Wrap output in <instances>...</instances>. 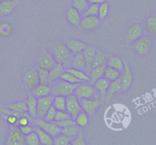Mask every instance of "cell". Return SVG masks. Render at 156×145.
Listing matches in <instances>:
<instances>
[{
    "instance_id": "1",
    "label": "cell",
    "mask_w": 156,
    "mask_h": 145,
    "mask_svg": "<svg viewBox=\"0 0 156 145\" xmlns=\"http://www.w3.org/2000/svg\"><path fill=\"white\" fill-rule=\"evenodd\" d=\"M52 54L54 56L56 63L62 64L66 69L72 67L73 54L65 45V44L60 43L56 44L52 49Z\"/></svg>"
},
{
    "instance_id": "2",
    "label": "cell",
    "mask_w": 156,
    "mask_h": 145,
    "mask_svg": "<svg viewBox=\"0 0 156 145\" xmlns=\"http://www.w3.org/2000/svg\"><path fill=\"white\" fill-rule=\"evenodd\" d=\"M79 84V83H70L61 79H58L50 85H51V94L53 96L60 95V96L66 97L74 93L75 89Z\"/></svg>"
},
{
    "instance_id": "3",
    "label": "cell",
    "mask_w": 156,
    "mask_h": 145,
    "mask_svg": "<svg viewBox=\"0 0 156 145\" xmlns=\"http://www.w3.org/2000/svg\"><path fill=\"white\" fill-rule=\"evenodd\" d=\"M33 121L36 126L41 128L43 130H44V131H47V133H49L50 135L53 136V137H55L56 136H57L58 134L62 133V128H61L60 127L58 126L57 125H56V124L54 123V121H45L44 119H43L42 118L39 117L33 118Z\"/></svg>"
},
{
    "instance_id": "4",
    "label": "cell",
    "mask_w": 156,
    "mask_h": 145,
    "mask_svg": "<svg viewBox=\"0 0 156 145\" xmlns=\"http://www.w3.org/2000/svg\"><path fill=\"white\" fill-rule=\"evenodd\" d=\"M80 103L82 110L85 111L90 118H91L100 108L102 104V101L101 98L100 99H94V98L82 99H80Z\"/></svg>"
},
{
    "instance_id": "5",
    "label": "cell",
    "mask_w": 156,
    "mask_h": 145,
    "mask_svg": "<svg viewBox=\"0 0 156 145\" xmlns=\"http://www.w3.org/2000/svg\"><path fill=\"white\" fill-rule=\"evenodd\" d=\"M82 110L81 106L80 100L78 99L77 96L73 93L66 96V111L71 115L72 118L75 119L79 112Z\"/></svg>"
},
{
    "instance_id": "6",
    "label": "cell",
    "mask_w": 156,
    "mask_h": 145,
    "mask_svg": "<svg viewBox=\"0 0 156 145\" xmlns=\"http://www.w3.org/2000/svg\"><path fill=\"white\" fill-rule=\"evenodd\" d=\"M96 89L93 85L89 82H81L78 85L74 91V94L80 100L82 99H91L94 97V93L96 92Z\"/></svg>"
},
{
    "instance_id": "7",
    "label": "cell",
    "mask_w": 156,
    "mask_h": 145,
    "mask_svg": "<svg viewBox=\"0 0 156 145\" xmlns=\"http://www.w3.org/2000/svg\"><path fill=\"white\" fill-rule=\"evenodd\" d=\"M5 144L8 145H21L25 144L24 135L20 131L18 126L14 125L9 128V135L6 140Z\"/></svg>"
},
{
    "instance_id": "8",
    "label": "cell",
    "mask_w": 156,
    "mask_h": 145,
    "mask_svg": "<svg viewBox=\"0 0 156 145\" xmlns=\"http://www.w3.org/2000/svg\"><path fill=\"white\" fill-rule=\"evenodd\" d=\"M40 83V78L36 69H29L24 73L23 77V86L32 89Z\"/></svg>"
},
{
    "instance_id": "9",
    "label": "cell",
    "mask_w": 156,
    "mask_h": 145,
    "mask_svg": "<svg viewBox=\"0 0 156 145\" xmlns=\"http://www.w3.org/2000/svg\"><path fill=\"white\" fill-rule=\"evenodd\" d=\"M120 82H121L122 88L120 90V92L126 91L129 89L131 87L133 84V73L131 71V69L129 67L128 63L124 60V69H123V72L121 73L120 78Z\"/></svg>"
},
{
    "instance_id": "10",
    "label": "cell",
    "mask_w": 156,
    "mask_h": 145,
    "mask_svg": "<svg viewBox=\"0 0 156 145\" xmlns=\"http://www.w3.org/2000/svg\"><path fill=\"white\" fill-rule=\"evenodd\" d=\"M56 64V61L54 56L48 51H44L38 56L37 65L38 67L44 68L47 70H50Z\"/></svg>"
},
{
    "instance_id": "11",
    "label": "cell",
    "mask_w": 156,
    "mask_h": 145,
    "mask_svg": "<svg viewBox=\"0 0 156 145\" xmlns=\"http://www.w3.org/2000/svg\"><path fill=\"white\" fill-rule=\"evenodd\" d=\"M53 98H54V96H53L52 94L48 95L47 96H44V97L37 98V117H44L47 110L53 105Z\"/></svg>"
},
{
    "instance_id": "12",
    "label": "cell",
    "mask_w": 156,
    "mask_h": 145,
    "mask_svg": "<svg viewBox=\"0 0 156 145\" xmlns=\"http://www.w3.org/2000/svg\"><path fill=\"white\" fill-rule=\"evenodd\" d=\"M151 45L152 43L150 39L146 36H141L133 43L134 49L140 55L146 54L150 50Z\"/></svg>"
},
{
    "instance_id": "13",
    "label": "cell",
    "mask_w": 156,
    "mask_h": 145,
    "mask_svg": "<svg viewBox=\"0 0 156 145\" xmlns=\"http://www.w3.org/2000/svg\"><path fill=\"white\" fill-rule=\"evenodd\" d=\"M19 4L18 0H3L0 2V16L12 15Z\"/></svg>"
},
{
    "instance_id": "14",
    "label": "cell",
    "mask_w": 156,
    "mask_h": 145,
    "mask_svg": "<svg viewBox=\"0 0 156 145\" xmlns=\"http://www.w3.org/2000/svg\"><path fill=\"white\" fill-rule=\"evenodd\" d=\"M64 44L73 55L82 53L84 49L87 47L86 44H85L83 41L79 39H76V38H69V39L65 40Z\"/></svg>"
},
{
    "instance_id": "15",
    "label": "cell",
    "mask_w": 156,
    "mask_h": 145,
    "mask_svg": "<svg viewBox=\"0 0 156 145\" xmlns=\"http://www.w3.org/2000/svg\"><path fill=\"white\" fill-rule=\"evenodd\" d=\"M96 52H97V50H96L95 47H91V46H87V47L84 49L83 51H82L85 63V71L88 74L90 73L91 68H92L93 60H94Z\"/></svg>"
},
{
    "instance_id": "16",
    "label": "cell",
    "mask_w": 156,
    "mask_h": 145,
    "mask_svg": "<svg viewBox=\"0 0 156 145\" xmlns=\"http://www.w3.org/2000/svg\"><path fill=\"white\" fill-rule=\"evenodd\" d=\"M143 27L140 24H134V25L130 26L126 30V34H125V40L127 43L134 42L138 38L143 36Z\"/></svg>"
},
{
    "instance_id": "17",
    "label": "cell",
    "mask_w": 156,
    "mask_h": 145,
    "mask_svg": "<svg viewBox=\"0 0 156 145\" xmlns=\"http://www.w3.org/2000/svg\"><path fill=\"white\" fill-rule=\"evenodd\" d=\"M100 24L98 17L94 15L82 17L80 23V27L85 31H91L95 29Z\"/></svg>"
},
{
    "instance_id": "18",
    "label": "cell",
    "mask_w": 156,
    "mask_h": 145,
    "mask_svg": "<svg viewBox=\"0 0 156 145\" xmlns=\"http://www.w3.org/2000/svg\"><path fill=\"white\" fill-rule=\"evenodd\" d=\"M82 14L79 12L73 6H70L66 12V19L70 24L75 27L80 26L81 21H82Z\"/></svg>"
},
{
    "instance_id": "19",
    "label": "cell",
    "mask_w": 156,
    "mask_h": 145,
    "mask_svg": "<svg viewBox=\"0 0 156 145\" xmlns=\"http://www.w3.org/2000/svg\"><path fill=\"white\" fill-rule=\"evenodd\" d=\"M111 81L105 77H101L96 80L94 83L93 84V86L96 89V91L98 92L101 95V98H105L107 94L108 88H109Z\"/></svg>"
},
{
    "instance_id": "20",
    "label": "cell",
    "mask_w": 156,
    "mask_h": 145,
    "mask_svg": "<svg viewBox=\"0 0 156 145\" xmlns=\"http://www.w3.org/2000/svg\"><path fill=\"white\" fill-rule=\"evenodd\" d=\"M121 88H122L121 82H120V79H119L111 81L109 88H108L106 96H105V97L104 98V99L106 100L107 102H109L110 100L111 99V98H112L116 93L120 92Z\"/></svg>"
},
{
    "instance_id": "21",
    "label": "cell",
    "mask_w": 156,
    "mask_h": 145,
    "mask_svg": "<svg viewBox=\"0 0 156 145\" xmlns=\"http://www.w3.org/2000/svg\"><path fill=\"white\" fill-rule=\"evenodd\" d=\"M66 71V68L63 65L59 63H56V65L50 70H49V84L51 85L55 80L59 79L61 75Z\"/></svg>"
},
{
    "instance_id": "22",
    "label": "cell",
    "mask_w": 156,
    "mask_h": 145,
    "mask_svg": "<svg viewBox=\"0 0 156 145\" xmlns=\"http://www.w3.org/2000/svg\"><path fill=\"white\" fill-rule=\"evenodd\" d=\"M31 93L37 98L47 96L51 94V85L50 84H44L40 82L37 86L32 89Z\"/></svg>"
},
{
    "instance_id": "23",
    "label": "cell",
    "mask_w": 156,
    "mask_h": 145,
    "mask_svg": "<svg viewBox=\"0 0 156 145\" xmlns=\"http://www.w3.org/2000/svg\"><path fill=\"white\" fill-rule=\"evenodd\" d=\"M26 102H27V112H28L29 115L32 118H35L37 117V98L34 96L31 92H30Z\"/></svg>"
},
{
    "instance_id": "24",
    "label": "cell",
    "mask_w": 156,
    "mask_h": 145,
    "mask_svg": "<svg viewBox=\"0 0 156 145\" xmlns=\"http://www.w3.org/2000/svg\"><path fill=\"white\" fill-rule=\"evenodd\" d=\"M34 131L37 133L40 140V144L42 145H53V137L50 135L49 133L43 130L42 128L38 126L34 127Z\"/></svg>"
},
{
    "instance_id": "25",
    "label": "cell",
    "mask_w": 156,
    "mask_h": 145,
    "mask_svg": "<svg viewBox=\"0 0 156 145\" xmlns=\"http://www.w3.org/2000/svg\"><path fill=\"white\" fill-rule=\"evenodd\" d=\"M107 66L117 69L122 73L124 69V60L118 56H114L113 54H108V61Z\"/></svg>"
},
{
    "instance_id": "26",
    "label": "cell",
    "mask_w": 156,
    "mask_h": 145,
    "mask_svg": "<svg viewBox=\"0 0 156 145\" xmlns=\"http://www.w3.org/2000/svg\"><path fill=\"white\" fill-rule=\"evenodd\" d=\"M105 67H106V66H100V67L91 68V71L88 73L90 76V84L93 85L96 80L101 77H104Z\"/></svg>"
},
{
    "instance_id": "27",
    "label": "cell",
    "mask_w": 156,
    "mask_h": 145,
    "mask_svg": "<svg viewBox=\"0 0 156 145\" xmlns=\"http://www.w3.org/2000/svg\"><path fill=\"white\" fill-rule=\"evenodd\" d=\"M67 72L73 74V76H76L77 79L81 80L83 82H90V76L85 70H79V69L73 68V67H69L66 69Z\"/></svg>"
},
{
    "instance_id": "28",
    "label": "cell",
    "mask_w": 156,
    "mask_h": 145,
    "mask_svg": "<svg viewBox=\"0 0 156 145\" xmlns=\"http://www.w3.org/2000/svg\"><path fill=\"white\" fill-rule=\"evenodd\" d=\"M71 67L79 69V70H85V63L82 52L73 55V60H72Z\"/></svg>"
},
{
    "instance_id": "29",
    "label": "cell",
    "mask_w": 156,
    "mask_h": 145,
    "mask_svg": "<svg viewBox=\"0 0 156 145\" xmlns=\"http://www.w3.org/2000/svg\"><path fill=\"white\" fill-rule=\"evenodd\" d=\"M75 121H76V125H77L80 128H85L89 125L90 117L85 111L82 110L75 118Z\"/></svg>"
},
{
    "instance_id": "30",
    "label": "cell",
    "mask_w": 156,
    "mask_h": 145,
    "mask_svg": "<svg viewBox=\"0 0 156 145\" xmlns=\"http://www.w3.org/2000/svg\"><path fill=\"white\" fill-rule=\"evenodd\" d=\"M107 61H108V54L97 50L93 60L92 68L100 66H107Z\"/></svg>"
},
{
    "instance_id": "31",
    "label": "cell",
    "mask_w": 156,
    "mask_h": 145,
    "mask_svg": "<svg viewBox=\"0 0 156 145\" xmlns=\"http://www.w3.org/2000/svg\"><path fill=\"white\" fill-rule=\"evenodd\" d=\"M120 75H121V72L119 71L117 69H114L113 67H108L106 66L105 70V74H104V77L108 79V80L113 81L114 79H117L120 78Z\"/></svg>"
},
{
    "instance_id": "32",
    "label": "cell",
    "mask_w": 156,
    "mask_h": 145,
    "mask_svg": "<svg viewBox=\"0 0 156 145\" xmlns=\"http://www.w3.org/2000/svg\"><path fill=\"white\" fill-rule=\"evenodd\" d=\"M75 137H70V136L66 135V134L60 133L53 137V144L55 145H68L71 143L72 140L74 139Z\"/></svg>"
},
{
    "instance_id": "33",
    "label": "cell",
    "mask_w": 156,
    "mask_h": 145,
    "mask_svg": "<svg viewBox=\"0 0 156 145\" xmlns=\"http://www.w3.org/2000/svg\"><path fill=\"white\" fill-rule=\"evenodd\" d=\"M10 109L14 110L15 111H18L20 113L27 112V105L26 101H21V102H14V103L9 104V105H4Z\"/></svg>"
},
{
    "instance_id": "34",
    "label": "cell",
    "mask_w": 156,
    "mask_h": 145,
    "mask_svg": "<svg viewBox=\"0 0 156 145\" xmlns=\"http://www.w3.org/2000/svg\"><path fill=\"white\" fill-rule=\"evenodd\" d=\"M53 105L55 107L56 110H66V97L60 95L54 96L53 101Z\"/></svg>"
},
{
    "instance_id": "35",
    "label": "cell",
    "mask_w": 156,
    "mask_h": 145,
    "mask_svg": "<svg viewBox=\"0 0 156 145\" xmlns=\"http://www.w3.org/2000/svg\"><path fill=\"white\" fill-rule=\"evenodd\" d=\"M81 131H82V130H81L80 127L78 126L76 124L62 128V134H66V135L70 136V137H76Z\"/></svg>"
},
{
    "instance_id": "36",
    "label": "cell",
    "mask_w": 156,
    "mask_h": 145,
    "mask_svg": "<svg viewBox=\"0 0 156 145\" xmlns=\"http://www.w3.org/2000/svg\"><path fill=\"white\" fill-rule=\"evenodd\" d=\"M110 11V5L108 2H104L101 4L99 5L98 8V17L100 21H104L107 18L108 14H109Z\"/></svg>"
},
{
    "instance_id": "37",
    "label": "cell",
    "mask_w": 156,
    "mask_h": 145,
    "mask_svg": "<svg viewBox=\"0 0 156 145\" xmlns=\"http://www.w3.org/2000/svg\"><path fill=\"white\" fill-rule=\"evenodd\" d=\"M24 141L25 144L27 145H39L40 140L37 133L34 130L32 132L24 136Z\"/></svg>"
},
{
    "instance_id": "38",
    "label": "cell",
    "mask_w": 156,
    "mask_h": 145,
    "mask_svg": "<svg viewBox=\"0 0 156 145\" xmlns=\"http://www.w3.org/2000/svg\"><path fill=\"white\" fill-rule=\"evenodd\" d=\"M72 5V6L77 9L80 13H82L89 5V3L87 0H73Z\"/></svg>"
},
{
    "instance_id": "39",
    "label": "cell",
    "mask_w": 156,
    "mask_h": 145,
    "mask_svg": "<svg viewBox=\"0 0 156 145\" xmlns=\"http://www.w3.org/2000/svg\"><path fill=\"white\" fill-rule=\"evenodd\" d=\"M36 70L37 71L40 78V82L44 84H49V71L44 68L37 66Z\"/></svg>"
},
{
    "instance_id": "40",
    "label": "cell",
    "mask_w": 156,
    "mask_h": 145,
    "mask_svg": "<svg viewBox=\"0 0 156 145\" xmlns=\"http://www.w3.org/2000/svg\"><path fill=\"white\" fill-rule=\"evenodd\" d=\"M98 8L99 5L98 4H89L85 11H84L82 14V17L89 16V15H94V16H98Z\"/></svg>"
},
{
    "instance_id": "41",
    "label": "cell",
    "mask_w": 156,
    "mask_h": 145,
    "mask_svg": "<svg viewBox=\"0 0 156 145\" xmlns=\"http://www.w3.org/2000/svg\"><path fill=\"white\" fill-rule=\"evenodd\" d=\"M59 79L66 81V82H70V83H80V82H83L81 80H79V79H77L76 76H73V74H71L70 73L67 72L66 70L61 75Z\"/></svg>"
},
{
    "instance_id": "42",
    "label": "cell",
    "mask_w": 156,
    "mask_h": 145,
    "mask_svg": "<svg viewBox=\"0 0 156 145\" xmlns=\"http://www.w3.org/2000/svg\"><path fill=\"white\" fill-rule=\"evenodd\" d=\"M146 28L151 34L156 33V15L149 17L146 21Z\"/></svg>"
},
{
    "instance_id": "43",
    "label": "cell",
    "mask_w": 156,
    "mask_h": 145,
    "mask_svg": "<svg viewBox=\"0 0 156 145\" xmlns=\"http://www.w3.org/2000/svg\"><path fill=\"white\" fill-rule=\"evenodd\" d=\"M57 110L55 108V107L53 105L50 107L47 111L46 112V114H44V117L42 118L43 119H44L45 121L49 122H53L55 121V117H56V113Z\"/></svg>"
},
{
    "instance_id": "44",
    "label": "cell",
    "mask_w": 156,
    "mask_h": 145,
    "mask_svg": "<svg viewBox=\"0 0 156 145\" xmlns=\"http://www.w3.org/2000/svg\"><path fill=\"white\" fill-rule=\"evenodd\" d=\"M54 123L56 125H57L58 126L60 127L61 128H66V127L70 126V125H73L76 124V121H75V119L73 118H67L64 119V120L61 121H54Z\"/></svg>"
},
{
    "instance_id": "45",
    "label": "cell",
    "mask_w": 156,
    "mask_h": 145,
    "mask_svg": "<svg viewBox=\"0 0 156 145\" xmlns=\"http://www.w3.org/2000/svg\"><path fill=\"white\" fill-rule=\"evenodd\" d=\"M2 117L9 125H11V126H14V125H16V126H18V125H17V124H18V118L17 117V116L12 115V114H2Z\"/></svg>"
},
{
    "instance_id": "46",
    "label": "cell",
    "mask_w": 156,
    "mask_h": 145,
    "mask_svg": "<svg viewBox=\"0 0 156 145\" xmlns=\"http://www.w3.org/2000/svg\"><path fill=\"white\" fill-rule=\"evenodd\" d=\"M71 115L67 112L66 110H57L56 113V117H55V121H61L64 119L71 118Z\"/></svg>"
},
{
    "instance_id": "47",
    "label": "cell",
    "mask_w": 156,
    "mask_h": 145,
    "mask_svg": "<svg viewBox=\"0 0 156 145\" xmlns=\"http://www.w3.org/2000/svg\"><path fill=\"white\" fill-rule=\"evenodd\" d=\"M70 144L73 145H85L87 144V143L85 142V139H84V136L82 132L81 131L79 134H78L76 137H74L73 140L71 141Z\"/></svg>"
},
{
    "instance_id": "48",
    "label": "cell",
    "mask_w": 156,
    "mask_h": 145,
    "mask_svg": "<svg viewBox=\"0 0 156 145\" xmlns=\"http://www.w3.org/2000/svg\"><path fill=\"white\" fill-rule=\"evenodd\" d=\"M12 31V27L8 23H2L0 24V34L2 36H8Z\"/></svg>"
},
{
    "instance_id": "49",
    "label": "cell",
    "mask_w": 156,
    "mask_h": 145,
    "mask_svg": "<svg viewBox=\"0 0 156 145\" xmlns=\"http://www.w3.org/2000/svg\"><path fill=\"white\" fill-rule=\"evenodd\" d=\"M32 118L30 116H26L23 115L21 117L18 118V126H23V125H29L30 123V121H31Z\"/></svg>"
},
{
    "instance_id": "50",
    "label": "cell",
    "mask_w": 156,
    "mask_h": 145,
    "mask_svg": "<svg viewBox=\"0 0 156 145\" xmlns=\"http://www.w3.org/2000/svg\"><path fill=\"white\" fill-rule=\"evenodd\" d=\"M18 128H19L20 131H21V132L22 133L24 136L27 135V134H28L29 133L32 132V131L34 130V129L33 127H32L30 124H29V125H23V126H18Z\"/></svg>"
},
{
    "instance_id": "51",
    "label": "cell",
    "mask_w": 156,
    "mask_h": 145,
    "mask_svg": "<svg viewBox=\"0 0 156 145\" xmlns=\"http://www.w3.org/2000/svg\"><path fill=\"white\" fill-rule=\"evenodd\" d=\"M89 4H98L100 5L101 4L104 2H106V0H87Z\"/></svg>"
},
{
    "instance_id": "52",
    "label": "cell",
    "mask_w": 156,
    "mask_h": 145,
    "mask_svg": "<svg viewBox=\"0 0 156 145\" xmlns=\"http://www.w3.org/2000/svg\"><path fill=\"white\" fill-rule=\"evenodd\" d=\"M2 1H3V0H0V2H2Z\"/></svg>"
}]
</instances>
